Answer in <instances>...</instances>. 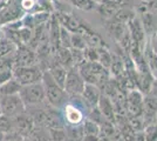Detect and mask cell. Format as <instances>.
Masks as SVG:
<instances>
[{
  "label": "cell",
  "instance_id": "cell-1",
  "mask_svg": "<svg viewBox=\"0 0 157 141\" xmlns=\"http://www.w3.org/2000/svg\"><path fill=\"white\" fill-rule=\"evenodd\" d=\"M41 81H42V85L45 88L46 101L48 102V105L61 109L63 107V105L68 101L69 95L66 93L63 87H61L59 84L53 79L48 71H44Z\"/></svg>",
  "mask_w": 157,
  "mask_h": 141
},
{
  "label": "cell",
  "instance_id": "cell-2",
  "mask_svg": "<svg viewBox=\"0 0 157 141\" xmlns=\"http://www.w3.org/2000/svg\"><path fill=\"white\" fill-rule=\"evenodd\" d=\"M19 95L21 100L24 101L25 106L27 107H34L46 104V93L42 85V81H38L34 84L25 85L20 88Z\"/></svg>",
  "mask_w": 157,
  "mask_h": 141
},
{
  "label": "cell",
  "instance_id": "cell-3",
  "mask_svg": "<svg viewBox=\"0 0 157 141\" xmlns=\"http://www.w3.org/2000/svg\"><path fill=\"white\" fill-rule=\"evenodd\" d=\"M42 74H44V71L41 69L39 65L13 67V78L18 80L21 86L41 81Z\"/></svg>",
  "mask_w": 157,
  "mask_h": 141
},
{
  "label": "cell",
  "instance_id": "cell-4",
  "mask_svg": "<svg viewBox=\"0 0 157 141\" xmlns=\"http://www.w3.org/2000/svg\"><path fill=\"white\" fill-rule=\"evenodd\" d=\"M0 109L2 115L8 118H15L17 115L26 112V106L21 100L19 93L12 95H1L0 96Z\"/></svg>",
  "mask_w": 157,
  "mask_h": 141
},
{
  "label": "cell",
  "instance_id": "cell-5",
  "mask_svg": "<svg viewBox=\"0 0 157 141\" xmlns=\"http://www.w3.org/2000/svg\"><path fill=\"white\" fill-rule=\"evenodd\" d=\"M86 81L80 74L76 66L72 67L67 71L66 75V81L63 85V89L69 96H75V95H81L83 88H85Z\"/></svg>",
  "mask_w": 157,
  "mask_h": 141
},
{
  "label": "cell",
  "instance_id": "cell-6",
  "mask_svg": "<svg viewBox=\"0 0 157 141\" xmlns=\"http://www.w3.org/2000/svg\"><path fill=\"white\" fill-rule=\"evenodd\" d=\"M14 67L17 66H32L38 65V57L35 51L27 45H20L13 54Z\"/></svg>",
  "mask_w": 157,
  "mask_h": 141
},
{
  "label": "cell",
  "instance_id": "cell-7",
  "mask_svg": "<svg viewBox=\"0 0 157 141\" xmlns=\"http://www.w3.org/2000/svg\"><path fill=\"white\" fill-rule=\"evenodd\" d=\"M127 28H128V31L130 33L132 41L138 44L141 49L144 51V48L147 46V34L144 32L143 25L141 22L140 17L135 15L130 21H128L127 22Z\"/></svg>",
  "mask_w": 157,
  "mask_h": 141
},
{
  "label": "cell",
  "instance_id": "cell-8",
  "mask_svg": "<svg viewBox=\"0 0 157 141\" xmlns=\"http://www.w3.org/2000/svg\"><path fill=\"white\" fill-rule=\"evenodd\" d=\"M12 120H13V132L18 133L24 138L28 136V134L31 133V131L34 127L32 116L27 112H24L22 114L17 115Z\"/></svg>",
  "mask_w": 157,
  "mask_h": 141
},
{
  "label": "cell",
  "instance_id": "cell-9",
  "mask_svg": "<svg viewBox=\"0 0 157 141\" xmlns=\"http://www.w3.org/2000/svg\"><path fill=\"white\" fill-rule=\"evenodd\" d=\"M101 95H102L101 88L96 86V85H94V84H87V82H86L85 88H83V91L81 93L82 99L85 100V102L90 108L98 106Z\"/></svg>",
  "mask_w": 157,
  "mask_h": 141
},
{
  "label": "cell",
  "instance_id": "cell-10",
  "mask_svg": "<svg viewBox=\"0 0 157 141\" xmlns=\"http://www.w3.org/2000/svg\"><path fill=\"white\" fill-rule=\"evenodd\" d=\"M141 22L143 25L144 32L147 34V37H152L154 34L157 33V14L151 12V11H145L143 13H141Z\"/></svg>",
  "mask_w": 157,
  "mask_h": 141
},
{
  "label": "cell",
  "instance_id": "cell-11",
  "mask_svg": "<svg viewBox=\"0 0 157 141\" xmlns=\"http://www.w3.org/2000/svg\"><path fill=\"white\" fill-rule=\"evenodd\" d=\"M98 107L107 120L111 121V122L115 121V109H114V104H113V100H111L109 96H107L105 94L102 93L101 98H100V100H98Z\"/></svg>",
  "mask_w": 157,
  "mask_h": 141
},
{
  "label": "cell",
  "instance_id": "cell-12",
  "mask_svg": "<svg viewBox=\"0 0 157 141\" xmlns=\"http://www.w3.org/2000/svg\"><path fill=\"white\" fill-rule=\"evenodd\" d=\"M121 7H122V5L116 2V1H114V0H105V1L98 4V8L100 14L108 20V19H111L116 14V12Z\"/></svg>",
  "mask_w": 157,
  "mask_h": 141
},
{
  "label": "cell",
  "instance_id": "cell-13",
  "mask_svg": "<svg viewBox=\"0 0 157 141\" xmlns=\"http://www.w3.org/2000/svg\"><path fill=\"white\" fill-rule=\"evenodd\" d=\"M55 59L58 60L59 64H61L63 67L68 71L72 67H74V62H73L72 53H71V48H65V47H59L55 51Z\"/></svg>",
  "mask_w": 157,
  "mask_h": 141
},
{
  "label": "cell",
  "instance_id": "cell-14",
  "mask_svg": "<svg viewBox=\"0 0 157 141\" xmlns=\"http://www.w3.org/2000/svg\"><path fill=\"white\" fill-rule=\"evenodd\" d=\"M108 69H109V73H110L113 78H115V76H117V75L123 73L125 71L124 57H122L120 54H113L111 64Z\"/></svg>",
  "mask_w": 157,
  "mask_h": 141
},
{
  "label": "cell",
  "instance_id": "cell-15",
  "mask_svg": "<svg viewBox=\"0 0 157 141\" xmlns=\"http://www.w3.org/2000/svg\"><path fill=\"white\" fill-rule=\"evenodd\" d=\"M20 85L17 79H10L8 81H6L5 84H2L0 86V96L1 95H12V94H18L20 92Z\"/></svg>",
  "mask_w": 157,
  "mask_h": 141
},
{
  "label": "cell",
  "instance_id": "cell-16",
  "mask_svg": "<svg viewBox=\"0 0 157 141\" xmlns=\"http://www.w3.org/2000/svg\"><path fill=\"white\" fill-rule=\"evenodd\" d=\"M17 45L12 42L10 39H7L5 37H2V39L0 40V59L7 58V57H12L14 52L17 51Z\"/></svg>",
  "mask_w": 157,
  "mask_h": 141
},
{
  "label": "cell",
  "instance_id": "cell-17",
  "mask_svg": "<svg viewBox=\"0 0 157 141\" xmlns=\"http://www.w3.org/2000/svg\"><path fill=\"white\" fill-rule=\"evenodd\" d=\"M82 128H83V134L85 136L88 135H95L98 136L100 135V126L95 121L90 120L89 118H86L83 122H82Z\"/></svg>",
  "mask_w": 157,
  "mask_h": 141
},
{
  "label": "cell",
  "instance_id": "cell-18",
  "mask_svg": "<svg viewBox=\"0 0 157 141\" xmlns=\"http://www.w3.org/2000/svg\"><path fill=\"white\" fill-rule=\"evenodd\" d=\"M98 62L105 68H109L111 64V59H113V54L108 51V48L105 46L100 47L98 48Z\"/></svg>",
  "mask_w": 157,
  "mask_h": 141
},
{
  "label": "cell",
  "instance_id": "cell-19",
  "mask_svg": "<svg viewBox=\"0 0 157 141\" xmlns=\"http://www.w3.org/2000/svg\"><path fill=\"white\" fill-rule=\"evenodd\" d=\"M135 15H136V14H134L131 11L121 7L111 19H114V20L118 21V22H122V24H125V25H127V22L130 21Z\"/></svg>",
  "mask_w": 157,
  "mask_h": 141
},
{
  "label": "cell",
  "instance_id": "cell-20",
  "mask_svg": "<svg viewBox=\"0 0 157 141\" xmlns=\"http://www.w3.org/2000/svg\"><path fill=\"white\" fill-rule=\"evenodd\" d=\"M143 134L145 141H157V122L147 125L143 129Z\"/></svg>",
  "mask_w": 157,
  "mask_h": 141
},
{
  "label": "cell",
  "instance_id": "cell-21",
  "mask_svg": "<svg viewBox=\"0 0 157 141\" xmlns=\"http://www.w3.org/2000/svg\"><path fill=\"white\" fill-rule=\"evenodd\" d=\"M87 47L86 40L83 35L81 33H72V40H71V48H76V49H85Z\"/></svg>",
  "mask_w": 157,
  "mask_h": 141
},
{
  "label": "cell",
  "instance_id": "cell-22",
  "mask_svg": "<svg viewBox=\"0 0 157 141\" xmlns=\"http://www.w3.org/2000/svg\"><path fill=\"white\" fill-rule=\"evenodd\" d=\"M71 4L82 11H92L96 5V2L93 0H71Z\"/></svg>",
  "mask_w": 157,
  "mask_h": 141
},
{
  "label": "cell",
  "instance_id": "cell-23",
  "mask_svg": "<svg viewBox=\"0 0 157 141\" xmlns=\"http://www.w3.org/2000/svg\"><path fill=\"white\" fill-rule=\"evenodd\" d=\"M71 40H72V32H69L67 28L61 26V29H60V47L71 48Z\"/></svg>",
  "mask_w": 157,
  "mask_h": 141
},
{
  "label": "cell",
  "instance_id": "cell-24",
  "mask_svg": "<svg viewBox=\"0 0 157 141\" xmlns=\"http://www.w3.org/2000/svg\"><path fill=\"white\" fill-rule=\"evenodd\" d=\"M0 131L6 134L10 132H13V120L12 118H8L6 115H0Z\"/></svg>",
  "mask_w": 157,
  "mask_h": 141
},
{
  "label": "cell",
  "instance_id": "cell-25",
  "mask_svg": "<svg viewBox=\"0 0 157 141\" xmlns=\"http://www.w3.org/2000/svg\"><path fill=\"white\" fill-rule=\"evenodd\" d=\"M36 1L38 0H18V4L24 13H33L36 7Z\"/></svg>",
  "mask_w": 157,
  "mask_h": 141
},
{
  "label": "cell",
  "instance_id": "cell-26",
  "mask_svg": "<svg viewBox=\"0 0 157 141\" xmlns=\"http://www.w3.org/2000/svg\"><path fill=\"white\" fill-rule=\"evenodd\" d=\"M83 53H85V60H87V61H98V48L87 46L85 49H83Z\"/></svg>",
  "mask_w": 157,
  "mask_h": 141
},
{
  "label": "cell",
  "instance_id": "cell-27",
  "mask_svg": "<svg viewBox=\"0 0 157 141\" xmlns=\"http://www.w3.org/2000/svg\"><path fill=\"white\" fill-rule=\"evenodd\" d=\"M24 136H21L20 134L15 133V132H10L4 135L2 141H24Z\"/></svg>",
  "mask_w": 157,
  "mask_h": 141
},
{
  "label": "cell",
  "instance_id": "cell-28",
  "mask_svg": "<svg viewBox=\"0 0 157 141\" xmlns=\"http://www.w3.org/2000/svg\"><path fill=\"white\" fill-rule=\"evenodd\" d=\"M13 78V69H5L0 72V86Z\"/></svg>",
  "mask_w": 157,
  "mask_h": 141
},
{
  "label": "cell",
  "instance_id": "cell-29",
  "mask_svg": "<svg viewBox=\"0 0 157 141\" xmlns=\"http://www.w3.org/2000/svg\"><path fill=\"white\" fill-rule=\"evenodd\" d=\"M148 46L152 53L157 54V34H154L152 37H150V41L148 42Z\"/></svg>",
  "mask_w": 157,
  "mask_h": 141
},
{
  "label": "cell",
  "instance_id": "cell-30",
  "mask_svg": "<svg viewBox=\"0 0 157 141\" xmlns=\"http://www.w3.org/2000/svg\"><path fill=\"white\" fill-rule=\"evenodd\" d=\"M4 133H2V132H1V131H0V141H2V139H4Z\"/></svg>",
  "mask_w": 157,
  "mask_h": 141
},
{
  "label": "cell",
  "instance_id": "cell-31",
  "mask_svg": "<svg viewBox=\"0 0 157 141\" xmlns=\"http://www.w3.org/2000/svg\"><path fill=\"white\" fill-rule=\"evenodd\" d=\"M2 37H4V33H2V29H1V27H0V40L2 39Z\"/></svg>",
  "mask_w": 157,
  "mask_h": 141
},
{
  "label": "cell",
  "instance_id": "cell-32",
  "mask_svg": "<svg viewBox=\"0 0 157 141\" xmlns=\"http://www.w3.org/2000/svg\"><path fill=\"white\" fill-rule=\"evenodd\" d=\"M93 1H95L96 4H100V2H102V1H105V0H93Z\"/></svg>",
  "mask_w": 157,
  "mask_h": 141
},
{
  "label": "cell",
  "instance_id": "cell-33",
  "mask_svg": "<svg viewBox=\"0 0 157 141\" xmlns=\"http://www.w3.org/2000/svg\"><path fill=\"white\" fill-rule=\"evenodd\" d=\"M140 1H141V2H145V4H148L150 0H140Z\"/></svg>",
  "mask_w": 157,
  "mask_h": 141
},
{
  "label": "cell",
  "instance_id": "cell-34",
  "mask_svg": "<svg viewBox=\"0 0 157 141\" xmlns=\"http://www.w3.org/2000/svg\"><path fill=\"white\" fill-rule=\"evenodd\" d=\"M156 122H157V112H156Z\"/></svg>",
  "mask_w": 157,
  "mask_h": 141
},
{
  "label": "cell",
  "instance_id": "cell-35",
  "mask_svg": "<svg viewBox=\"0 0 157 141\" xmlns=\"http://www.w3.org/2000/svg\"><path fill=\"white\" fill-rule=\"evenodd\" d=\"M1 114H2V113H1V109H0V115H1Z\"/></svg>",
  "mask_w": 157,
  "mask_h": 141
},
{
  "label": "cell",
  "instance_id": "cell-36",
  "mask_svg": "<svg viewBox=\"0 0 157 141\" xmlns=\"http://www.w3.org/2000/svg\"><path fill=\"white\" fill-rule=\"evenodd\" d=\"M156 34H157V33H156Z\"/></svg>",
  "mask_w": 157,
  "mask_h": 141
}]
</instances>
